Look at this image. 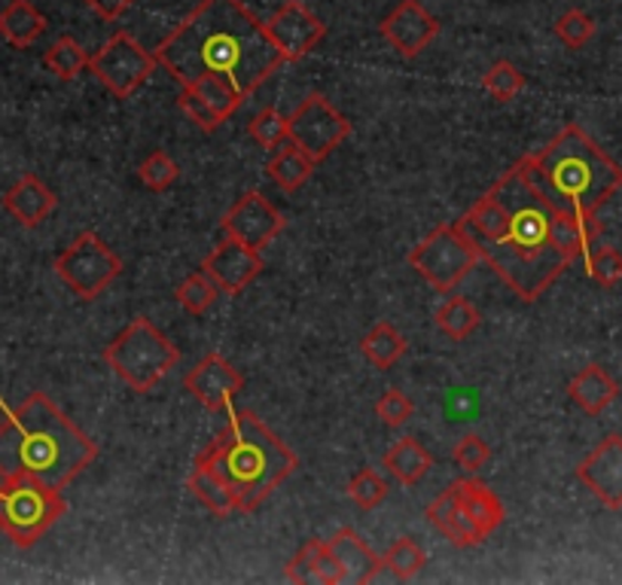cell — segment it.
<instances>
[{
    "label": "cell",
    "instance_id": "obj_1",
    "mask_svg": "<svg viewBox=\"0 0 622 585\" xmlns=\"http://www.w3.org/2000/svg\"><path fill=\"white\" fill-rule=\"evenodd\" d=\"M153 56L180 85L220 77L244 101L288 64L265 31V22L241 0H202L156 47Z\"/></svg>",
    "mask_w": 622,
    "mask_h": 585
},
{
    "label": "cell",
    "instance_id": "obj_2",
    "mask_svg": "<svg viewBox=\"0 0 622 585\" xmlns=\"http://www.w3.org/2000/svg\"><path fill=\"white\" fill-rule=\"evenodd\" d=\"M491 192L503 208V226L489 241H479V256L522 302H538L571 265L552 239L555 204L519 162L494 180Z\"/></svg>",
    "mask_w": 622,
    "mask_h": 585
},
{
    "label": "cell",
    "instance_id": "obj_3",
    "mask_svg": "<svg viewBox=\"0 0 622 585\" xmlns=\"http://www.w3.org/2000/svg\"><path fill=\"white\" fill-rule=\"evenodd\" d=\"M0 478L28 476L61 491L98 457L96 442L47 394L34 391L16 409L0 400Z\"/></svg>",
    "mask_w": 622,
    "mask_h": 585
},
{
    "label": "cell",
    "instance_id": "obj_4",
    "mask_svg": "<svg viewBox=\"0 0 622 585\" xmlns=\"http://www.w3.org/2000/svg\"><path fill=\"white\" fill-rule=\"evenodd\" d=\"M519 165L555 208L574 214L599 216L622 186V168L576 122L564 125L543 150L522 155Z\"/></svg>",
    "mask_w": 622,
    "mask_h": 585
},
{
    "label": "cell",
    "instance_id": "obj_5",
    "mask_svg": "<svg viewBox=\"0 0 622 585\" xmlns=\"http://www.w3.org/2000/svg\"><path fill=\"white\" fill-rule=\"evenodd\" d=\"M227 415V427L199 457L217 466L220 476L235 488L241 513H253L272 497L281 482L297 473L300 461L253 412L229 406Z\"/></svg>",
    "mask_w": 622,
    "mask_h": 585
},
{
    "label": "cell",
    "instance_id": "obj_6",
    "mask_svg": "<svg viewBox=\"0 0 622 585\" xmlns=\"http://www.w3.org/2000/svg\"><path fill=\"white\" fill-rule=\"evenodd\" d=\"M104 363L138 394H150L156 384L180 363L178 345L150 317H134L108 347Z\"/></svg>",
    "mask_w": 622,
    "mask_h": 585
},
{
    "label": "cell",
    "instance_id": "obj_7",
    "mask_svg": "<svg viewBox=\"0 0 622 585\" xmlns=\"http://www.w3.org/2000/svg\"><path fill=\"white\" fill-rule=\"evenodd\" d=\"M68 510L59 488L28 476L3 478L0 485V534L19 549L37 546Z\"/></svg>",
    "mask_w": 622,
    "mask_h": 585
},
{
    "label": "cell",
    "instance_id": "obj_8",
    "mask_svg": "<svg viewBox=\"0 0 622 585\" xmlns=\"http://www.w3.org/2000/svg\"><path fill=\"white\" fill-rule=\"evenodd\" d=\"M479 260L482 256H479L476 241L470 239V232H466L461 220L437 226L415 251L409 253V265L437 293H452L476 269Z\"/></svg>",
    "mask_w": 622,
    "mask_h": 585
},
{
    "label": "cell",
    "instance_id": "obj_9",
    "mask_svg": "<svg viewBox=\"0 0 622 585\" xmlns=\"http://www.w3.org/2000/svg\"><path fill=\"white\" fill-rule=\"evenodd\" d=\"M56 275L73 296L92 302L122 275V260L98 232L86 229L56 256Z\"/></svg>",
    "mask_w": 622,
    "mask_h": 585
},
{
    "label": "cell",
    "instance_id": "obj_10",
    "mask_svg": "<svg viewBox=\"0 0 622 585\" xmlns=\"http://www.w3.org/2000/svg\"><path fill=\"white\" fill-rule=\"evenodd\" d=\"M159 68L153 52H147L129 31H113L108 43L89 59V71L96 73L98 83L120 101L132 98Z\"/></svg>",
    "mask_w": 622,
    "mask_h": 585
},
{
    "label": "cell",
    "instance_id": "obj_11",
    "mask_svg": "<svg viewBox=\"0 0 622 585\" xmlns=\"http://www.w3.org/2000/svg\"><path fill=\"white\" fill-rule=\"evenodd\" d=\"M288 132L293 144L305 150L314 162H323L335 147L345 144L351 122L321 92H311L288 117Z\"/></svg>",
    "mask_w": 622,
    "mask_h": 585
},
{
    "label": "cell",
    "instance_id": "obj_12",
    "mask_svg": "<svg viewBox=\"0 0 622 585\" xmlns=\"http://www.w3.org/2000/svg\"><path fill=\"white\" fill-rule=\"evenodd\" d=\"M284 226L288 223H284L281 211L260 190H248L244 195H239V202L232 204L220 220V229L227 239L241 241L257 251H263L269 241H275L284 232Z\"/></svg>",
    "mask_w": 622,
    "mask_h": 585
},
{
    "label": "cell",
    "instance_id": "obj_13",
    "mask_svg": "<svg viewBox=\"0 0 622 585\" xmlns=\"http://www.w3.org/2000/svg\"><path fill=\"white\" fill-rule=\"evenodd\" d=\"M265 31L272 37V43L281 49V56L288 64L302 61L311 49L327 37V24L302 3V0H288L275 10V16L265 22Z\"/></svg>",
    "mask_w": 622,
    "mask_h": 585
},
{
    "label": "cell",
    "instance_id": "obj_14",
    "mask_svg": "<svg viewBox=\"0 0 622 585\" xmlns=\"http://www.w3.org/2000/svg\"><path fill=\"white\" fill-rule=\"evenodd\" d=\"M202 269L204 275L220 288V293L239 296L241 290H248L257 278L263 275L265 260L257 248H248V244L223 235V241L217 244L214 251L204 256Z\"/></svg>",
    "mask_w": 622,
    "mask_h": 585
},
{
    "label": "cell",
    "instance_id": "obj_15",
    "mask_svg": "<svg viewBox=\"0 0 622 585\" xmlns=\"http://www.w3.org/2000/svg\"><path fill=\"white\" fill-rule=\"evenodd\" d=\"M180 110L202 132H217L223 122L244 104V98L220 77H204L190 85H180Z\"/></svg>",
    "mask_w": 622,
    "mask_h": 585
},
{
    "label": "cell",
    "instance_id": "obj_16",
    "mask_svg": "<svg viewBox=\"0 0 622 585\" xmlns=\"http://www.w3.org/2000/svg\"><path fill=\"white\" fill-rule=\"evenodd\" d=\"M382 37L403 59H419L440 34V19L424 10L421 0H400L379 24Z\"/></svg>",
    "mask_w": 622,
    "mask_h": 585
},
{
    "label": "cell",
    "instance_id": "obj_17",
    "mask_svg": "<svg viewBox=\"0 0 622 585\" xmlns=\"http://www.w3.org/2000/svg\"><path fill=\"white\" fill-rule=\"evenodd\" d=\"M183 387L208 412H227L244 387V375L223 354H208L183 375Z\"/></svg>",
    "mask_w": 622,
    "mask_h": 585
},
{
    "label": "cell",
    "instance_id": "obj_18",
    "mask_svg": "<svg viewBox=\"0 0 622 585\" xmlns=\"http://www.w3.org/2000/svg\"><path fill=\"white\" fill-rule=\"evenodd\" d=\"M576 478L608 510H622V436L611 433L576 466Z\"/></svg>",
    "mask_w": 622,
    "mask_h": 585
},
{
    "label": "cell",
    "instance_id": "obj_19",
    "mask_svg": "<svg viewBox=\"0 0 622 585\" xmlns=\"http://www.w3.org/2000/svg\"><path fill=\"white\" fill-rule=\"evenodd\" d=\"M56 204H59L56 192L49 190L37 174H24L3 192V211L24 229L40 226L56 211Z\"/></svg>",
    "mask_w": 622,
    "mask_h": 585
},
{
    "label": "cell",
    "instance_id": "obj_20",
    "mask_svg": "<svg viewBox=\"0 0 622 585\" xmlns=\"http://www.w3.org/2000/svg\"><path fill=\"white\" fill-rule=\"evenodd\" d=\"M428 522H431L452 546H458V549H470V546H479V543L485 539L479 534V527L473 525V518L466 515L461 501H458L455 482L428 506Z\"/></svg>",
    "mask_w": 622,
    "mask_h": 585
},
{
    "label": "cell",
    "instance_id": "obj_21",
    "mask_svg": "<svg viewBox=\"0 0 622 585\" xmlns=\"http://www.w3.org/2000/svg\"><path fill=\"white\" fill-rule=\"evenodd\" d=\"M327 549L333 552L335 558L345 567L348 583H375L384 571V562L375 552L360 539V534L354 527H339L333 537L327 539Z\"/></svg>",
    "mask_w": 622,
    "mask_h": 585
},
{
    "label": "cell",
    "instance_id": "obj_22",
    "mask_svg": "<svg viewBox=\"0 0 622 585\" xmlns=\"http://www.w3.org/2000/svg\"><path fill=\"white\" fill-rule=\"evenodd\" d=\"M187 488L195 494V501L202 503L208 513H214L217 518H232L241 513V501L235 488L229 485L227 478L220 476V470L211 466L202 457H195V464L187 478Z\"/></svg>",
    "mask_w": 622,
    "mask_h": 585
},
{
    "label": "cell",
    "instance_id": "obj_23",
    "mask_svg": "<svg viewBox=\"0 0 622 585\" xmlns=\"http://www.w3.org/2000/svg\"><path fill=\"white\" fill-rule=\"evenodd\" d=\"M568 396L580 406V412H586L589 418H599L601 412L620 396V384L604 366L589 363L568 382Z\"/></svg>",
    "mask_w": 622,
    "mask_h": 585
},
{
    "label": "cell",
    "instance_id": "obj_24",
    "mask_svg": "<svg viewBox=\"0 0 622 585\" xmlns=\"http://www.w3.org/2000/svg\"><path fill=\"white\" fill-rule=\"evenodd\" d=\"M47 16L31 0H10L0 10V37L16 49H31L47 34Z\"/></svg>",
    "mask_w": 622,
    "mask_h": 585
},
{
    "label": "cell",
    "instance_id": "obj_25",
    "mask_svg": "<svg viewBox=\"0 0 622 585\" xmlns=\"http://www.w3.org/2000/svg\"><path fill=\"white\" fill-rule=\"evenodd\" d=\"M455 491L458 501H461V506L466 510V515L473 518V525L479 527L482 537H491V534L503 525L501 497H498L485 482H479V478H461V482H455Z\"/></svg>",
    "mask_w": 622,
    "mask_h": 585
},
{
    "label": "cell",
    "instance_id": "obj_26",
    "mask_svg": "<svg viewBox=\"0 0 622 585\" xmlns=\"http://www.w3.org/2000/svg\"><path fill=\"white\" fill-rule=\"evenodd\" d=\"M382 466L397 478V482H400V485L412 488V485H419L421 478L431 473L433 454L428 452L419 440L403 436V440L394 442V448H391V452L384 454Z\"/></svg>",
    "mask_w": 622,
    "mask_h": 585
},
{
    "label": "cell",
    "instance_id": "obj_27",
    "mask_svg": "<svg viewBox=\"0 0 622 585\" xmlns=\"http://www.w3.org/2000/svg\"><path fill=\"white\" fill-rule=\"evenodd\" d=\"M314 168H318V162L305 150H300L293 141H284L275 150V155L269 159L265 174L272 178V183L281 192H297L314 174Z\"/></svg>",
    "mask_w": 622,
    "mask_h": 585
},
{
    "label": "cell",
    "instance_id": "obj_28",
    "mask_svg": "<svg viewBox=\"0 0 622 585\" xmlns=\"http://www.w3.org/2000/svg\"><path fill=\"white\" fill-rule=\"evenodd\" d=\"M360 354L370 360L375 370H391L397 360L407 354V339L391 321H379L370 333L360 339Z\"/></svg>",
    "mask_w": 622,
    "mask_h": 585
},
{
    "label": "cell",
    "instance_id": "obj_29",
    "mask_svg": "<svg viewBox=\"0 0 622 585\" xmlns=\"http://www.w3.org/2000/svg\"><path fill=\"white\" fill-rule=\"evenodd\" d=\"M89 52L83 49V43L71 34H61L52 47L47 49V56H43V68L49 73H56L59 80H77L80 73L89 71Z\"/></svg>",
    "mask_w": 622,
    "mask_h": 585
},
{
    "label": "cell",
    "instance_id": "obj_30",
    "mask_svg": "<svg viewBox=\"0 0 622 585\" xmlns=\"http://www.w3.org/2000/svg\"><path fill=\"white\" fill-rule=\"evenodd\" d=\"M433 321H437V326H440L449 339L466 342L470 335L476 333V326L482 323V314H479L476 305L466 296H449L445 299V305L437 309Z\"/></svg>",
    "mask_w": 622,
    "mask_h": 585
},
{
    "label": "cell",
    "instance_id": "obj_31",
    "mask_svg": "<svg viewBox=\"0 0 622 585\" xmlns=\"http://www.w3.org/2000/svg\"><path fill=\"white\" fill-rule=\"evenodd\" d=\"M174 296H178L180 309L187 311V314H195V317H202L208 311L214 309L217 296H220V288H217L211 278L204 275V269L199 272H192L190 278H183L174 290Z\"/></svg>",
    "mask_w": 622,
    "mask_h": 585
},
{
    "label": "cell",
    "instance_id": "obj_32",
    "mask_svg": "<svg viewBox=\"0 0 622 585\" xmlns=\"http://www.w3.org/2000/svg\"><path fill=\"white\" fill-rule=\"evenodd\" d=\"M382 562L384 571H391L400 583H407V579H415L424 571L428 555H424V549L412 537H400L391 543V549L384 552Z\"/></svg>",
    "mask_w": 622,
    "mask_h": 585
},
{
    "label": "cell",
    "instance_id": "obj_33",
    "mask_svg": "<svg viewBox=\"0 0 622 585\" xmlns=\"http://www.w3.org/2000/svg\"><path fill=\"white\" fill-rule=\"evenodd\" d=\"M388 494H391V482L372 466H363L358 476L348 482V497L354 501L360 513H372L375 506H382Z\"/></svg>",
    "mask_w": 622,
    "mask_h": 585
},
{
    "label": "cell",
    "instance_id": "obj_34",
    "mask_svg": "<svg viewBox=\"0 0 622 585\" xmlns=\"http://www.w3.org/2000/svg\"><path fill=\"white\" fill-rule=\"evenodd\" d=\"M482 89H485L494 101L510 104V101H515V98L522 95V89H525V73L519 71L513 61H494L489 68V73L482 77Z\"/></svg>",
    "mask_w": 622,
    "mask_h": 585
},
{
    "label": "cell",
    "instance_id": "obj_35",
    "mask_svg": "<svg viewBox=\"0 0 622 585\" xmlns=\"http://www.w3.org/2000/svg\"><path fill=\"white\" fill-rule=\"evenodd\" d=\"M248 132L257 144L263 150H278V147L290 141L288 132V117L278 108H263L251 122H248Z\"/></svg>",
    "mask_w": 622,
    "mask_h": 585
},
{
    "label": "cell",
    "instance_id": "obj_36",
    "mask_svg": "<svg viewBox=\"0 0 622 585\" xmlns=\"http://www.w3.org/2000/svg\"><path fill=\"white\" fill-rule=\"evenodd\" d=\"M180 178V168L178 162L165 153V150H153V153L147 155L144 162L138 165V180L144 183L147 190L153 192H165L171 190Z\"/></svg>",
    "mask_w": 622,
    "mask_h": 585
},
{
    "label": "cell",
    "instance_id": "obj_37",
    "mask_svg": "<svg viewBox=\"0 0 622 585\" xmlns=\"http://www.w3.org/2000/svg\"><path fill=\"white\" fill-rule=\"evenodd\" d=\"M586 275L599 284V288L611 290L622 281V253L616 248H592L583 256Z\"/></svg>",
    "mask_w": 622,
    "mask_h": 585
},
{
    "label": "cell",
    "instance_id": "obj_38",
    "mask_svg": "<svg viewBox=\"0 0 622 585\" xmlns=\"http://www.w3.org/2000/svg\"><path fill=\"white\" fill-rule=\"evenodd\" d=\"M552 31H555V37H559L568 49H583L589 40L595 37V19L586 16L583 10H568L555 19Z\"/></svg>",
    "mask_w": 622,
    "mask_h": 585
},
{
    "label": "cell",
    "instance_id": "obj_39",
    "mask_svg": "<svg viewBox=\"0 0 622 585\" xmlns=\"http://www.w3.org/2000/svg\"><path fill=\"white\" fill-rule=\"evenodd\" d=\"M323 546H327V539H309V543L290 558L288 567H284V576H288L290 583H318V564H321Z\"/></svg>",
    "mask_w": 622,
    "mask_h": 585
},
{
    "label": "cell",
    "instance_id": "obj_40",
    "mask_svg": "<svg viewBox=\"0 0 622 585\" xmlns=\"http://www.w3.org/2000/svg\"><path fill=\"white\" fill-rule=\"evenodd\" d=\"M415 415V403L409 400V394H403V391H397V387H391V391H384L382 396H379V403H375V418L382 421L384 427H403L409 418Z\"/></svg>",
    "mask_w": 622,
    "mask_h": 585
},
{
    "label": "cell",
    "instance_id": "obj_41",
    "mask_svg": "<svg viewBox=\"0 0 622 585\" xmlns=\"http://www.w3.org/2000/svg\"><path fill=\"white\" fill-rule=\"evenodd\" d=\"M452 461H455L464 473H479L482 466H489L491 461V445L479 433H466L464 440H458V445L452 448Z\"/></svg>",
    "mask_w": 622,
    "mask_h": 585
},
{
    "label": "cell",
    "instance_id": "obj_42",
    "mask_svg": "<svg viewBox=\"0 0 622 585\" xmlns=\"http://www.w3.org/2000/svg\"><path fill=\"white\" fill-rule=\"evenodd\" d=\"M318 583H323V585L348 583L345 567H342V562H339V558H335L333 552L327 549V546H323L321 564H318Z\"/></svg>",
    "mask_w": 622,
    "mask_h": 585
},
{
    "label": "cell",
    "instance_id": "obj_43",
    "mask_svg": "<svg viewBox=\"0 0 622 585\" xmlns=\"http://www.w3.org/2000/svg\"><path fill=\"white\" fill-rule=\"evenodd\" d=\"M83 3L92 12H98L104 22H117V19H122L126 12L132 10L138 0H83Z\"/></svg>",
    "mask_w": 622,
    "mask_h": 585
},
{
    "label": "cell",
    "instance_id": "obj_44",
    "mask_svg": "<svg viewBox=\"0 0 622 585\" xmlns=\"http://www.w3.org/2000/svg\"><path fill=\"white\" fill-rule=\"evenodd\" d=\"M0 421H3V406H0Z\"/></svg>",
    "mask_w": 622,
    "mask_h": 585
}]
</instances>
